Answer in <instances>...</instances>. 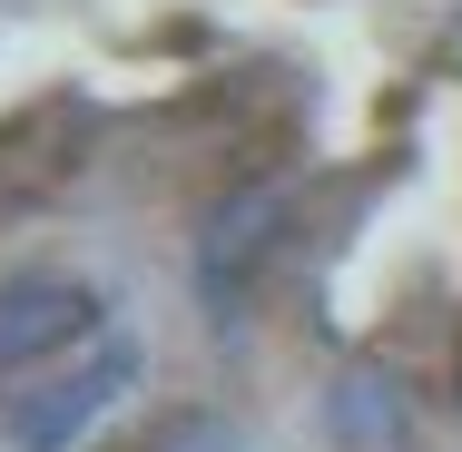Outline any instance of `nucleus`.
I'll use <instances>...</instances> for the list:
<instances>
[{
	"label": "nucleus",
	"instance_id": "2",
	"mask_svg": "<svg viewBox=\"0 0 462 452\" xmlns=\"http://www.w3.org/2000/svg\"><path fill=\"white\" fill-rule=\"evenodd\" d=\"M89 335H98V295L89 285H60V275L0 285V374H30V364L89 345Z\"/></svg>",
	"mask_w": 462,
	"mask_h": 452
},
{
	"label": "nucleus",
	"instance_id": "1",
	"mask_svg": "<svg viewBox=\"0 0 462 452\" xmlns=\"http://www.w3.org/2000/svg\"><path fill=\"white\" fill-rule=\"evenodd\" d=\"M128 383H138V355H128V345H98L79 374H60V383H40V393L10 403V443H20V452H69Z\"/></svg>",
	"mask_w": 462,
	"mask_h": 452
}]
</instances>
